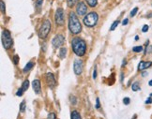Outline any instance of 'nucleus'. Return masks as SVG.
<instances>
[{
  "label": "nucleus",
  "instance_id": "nucleus-30",
  "mask_svg": "<svg viewBox=\"0 0 152 119\" xmlns=\"http://www.w3.org/2000/svg\"><path fill=\"white\" fill-rule=\"evenodd\" d=\"M101 108V104H100V99L97 98L96 99V109H100Z\"/></svg>",
  "mask_w": 152,
  "mask_h": 119
},
{
  "label": "nucleus",
  "instance_id": "nucleus-3",
  "mask_svg": "<svg viewBox=\"0 0 152 119\" xmlns=\"http://www.w3.org/2000/svg\"><path fill=\"white\" fill-rule=\"evenodd\" d=\"M98 20H99V15L97 12H94V11H92V12H89L88 14H86L84 18V23L85 26H87V27H93L97 25L98 23Z\"/></svg>",
  "mask_w": 152,
  "mask_h": 119
},
{
  "label": "nucleus",
  "instance_id": "nucleus-17",
  "mask_svg": "<svg viewBox=\"0 0 152 119\" xmlns=\"http://www.w3.org/2000/svg\"><path fill=\"white\" fill-rule=\"evenodd\" d=\"M86 2L88 4L90 7L94 8V7H96L97 4H98V0H86Z\"/></svg>",
  "mask_w": 152,
  "mask_h": 119
},
{
  "label": "nucleus",
  "instance_id": "nucleus-40",
  "mask_svg": "<svg viewBox=\"0 0 152 119\" xmlns=\"http://www.w3.org/2000/svg\"><path fill=\"white\" fill-rule=\"evenodd\" d=\"M139 39V37L138 36H135V40H138Z\"/></svg>",
  "mask_w": 152,
  "mask_h": 119
},
{
  "label": "nucleus",
  "instance_id": "nucleus-19",
  "mask_svg": "<svg viewBox=\"0 0 152 119\" xmlns=\"http://www.w3.org/2000/svg\"><path fill=\"white\" fill-rule=\"evenodd\" d=\"M20 112H26V100H23L22 103L20 104Z\"/></svg>",
  "mask_w": 152,
  "mask_h": 119
},
{
  "label": "nucleus",
  "instance_id": "nucleus-2",
  "mask_svg": "<svg viewBox=\"0 0 152 119\" xmlns=\"http://www.w3.org/2000/svg\"><path fill=\"white\" fill-rule=\"evenodd\" d=\"M69 29L72 34L77 35L82 30V26L80 21L78 20V17L76 16L74 12H71L69 16Z\"/></svg>",
  "mask_w": 152,
  "mask_h": 119
},
{
  "label": "nucleus",
  "instance_id": "nucleus-15",
  "mask_svg": "<svg viewBox=\"0 0 152 119\" xmlns=\"http://www.w3.org/2000/svg\"><path fill=\"white\" fill-rule=\"evenodd\" d=\"M66 53H67V48H65V47H62V48L60 49V51H59V53H58V55H59V57L61 59H63V58H65Z\"/></svg>",
  "mask_w": 152,
  "mask_h": 119
},
{
  "label": "nucleus",
  "instance_id": "nucleus-9",
  "mask_svg": "<svg viewBox=\"0 0 152 119\" xmlns=\"http://www.w3.org/2000/svg\"><path fill=\"white\" fill-rule=\"evenodd\" d=\"M86 12H87V7L86 6V4L83 1L79 2L77 6H76V13L78 14V16H84Z\"/></svg>",
  "mask_w": 152,
  "mask_h": 119
},
{
  "label": "nucleus",
  "instance_id": "nucleus-6",
  "mask_svg": "<svg viewBox=\"0 0 152 119\" xmlns=\"http://www.w3.org/2000/svg\"><path fill=\"white\" fill-rule=\"evenodd\" d=\"M55 22L56 26H63L65 23V14H64V10L61 8H58L56 11L55 15Z\"/></svg>",
  "mask_w": 152,
  "mask_h": 119
},
{
  "label": "nucleus",
  "instance_id": "nucleus-31",
  "mask_svg": "<svg viewBox=\"0 0 152 119\" xmlns=\"http://www.w3.org/2000/svg\"><path fill=\"white\" fill-rule=\"evenodd\" d=\"M130 102H131V100H130V99H129V98H125L123 99V103L125 105H129V104H130Z\"/></svg>",
  "mask_w": 152,
  "mask_h": 119
},
{
  "label": "nucleus",
  "instance_id": "nucleus-20",
  "mask_svg": "<svg viewBox=\"0 0 152 119\" xmlns=\"http://www.w3.org/2000/svg\"><path fill=\"white\" fill-rule=\"evenodd\" d=\"M132 51L134 53H140V52H142L143 51V46H135V47H133L132 48Z\"/></svg>",
  "mask_w": 152,
  "mask_h": 119
},
{
  "label": "nucleus",
  "instance_id": "nucleus-32",
  "mask_svg": "<svg viewBox=\"0 0 152 119\" xmlns=\"http://www.w3.org/2000/svg\"><path fill=\"white\" fill-rule=\"evenodd\" d=\"M148 28H149V26H148V25H145V26H143V28H142V31H143L144 33H145V32H148Z\"/></svg>",
  "mask_w": 152,
  "mask_h": 119
},
{
  "label": "nucleus",
  "instance_id": "nucleus-27",
  "mask_svg": "<svg viewBox=\"0 0 152 119\" xmlns=\"http://www.w3.org/2000/svg\"><path fill=\"white\" fill-rule=\"evenodd\" d=\"M42 3H43V0H37V1H36V7L38 9H39L40 7H42Z\"/></svg>",
  "mask_w": 152,
  "mask_h": 119
},
{
  "label": "nucleus",
  "instance_id": "nucleus-4",
  "mask_svg": "<svg viewBox=\"0 0 152 119\" xmlns=\"http://www.w3.org/2000/svg\"><path fill=\"white\" fill-rule=\"evenodd\" d=\"M51 31V22L49 20H44L42 23V26H40L39 30V39H44L47 38V36L49 35Z\"/></svg>",
  "mask_w": 152,
  "mask_h": 119
},
{
  "label": "nucleus",
  "instance_id": "nucleus-11",
  "mask_svg": "<svg viewBox=\"0 0 152 119\" xmlns=\"http://www.w3.org/2000/svg\"><path fill=\"white\" fill-rule=\"evenodd\" d=\"M32 87L33 90L36 94H39L42 91V85H40V81L39 79H36L32 82Z\"/></svg>",
  "mask_w": 152,
  "mask_h": 119
},
{
  "label": "nucleus",
  "instance_id": "nucleus-38",
  "mask_svg": "<svg viewBox=\"0 0 152 119\" xmlns=\"http://www.w3.org/2000/svg\"><path fill=\"white\" fill-rule=\"evenodd\" d=\"M148 85H149V86H152V80H150V81L148 82Z\"/></svg>",
  "mask_w": 152,
  "mask_h": 119
},
{
  "label": "nucleus",
  "instance_id": "nucleus-7",
  "mask_svg": "<svg viewBox=\"0 0 152 119\" xmlns=\"http://www.w3.org/2000/svg\"><path fill=\"white\" fill-rule=\"evenodd\" d=\"M65 42V37L61 34H57L55 36V38L52 40V45L54 46V48H59Z\"/></svg>",
  "mask_w": 152,
  "mask_h": 119
},
{
  "label": "nucleus",
  "instance_id": "nucleus-1",
  "mask_svg": "<svg viewBox=\"0 0 152 119\" xmlns=\"http://www.w3.org/2000/svg\"><path fill=\"white\" fill-rule=\"evenodd\" d=\"M72 47L74 53L78 56H83L86 52V42L81 38L75 37L72 40Z\"/></svg>",
  "mask_w": 152,
  "mask_h": 119
},
{
  "label": "nucleus",
  "instance_id": "nucleus-35",
  "mask_svg": "<svg viewBox=\"0 0 152 119\" xmlns=\"http://www.w3.org/2000/svg\"><path fill=\"white\" fill-rule=\"evenodd\" d=\"M128 23H129V19H128V18H126V19H124L123 22H122V25H123V26H127Z\"/></svg>",
  "mask_w": 152,
  "mask_h": 119
},
{
  "label": "nucleus",
  "instance_id": "nucleus-26",
  "mask_svg": "<svg viewBox=\"0 0 152 119\" xmlns=\"http://www.w3.org/2000/svg\"><path fill=\"white\" fill-rule=\"evenodd\" d=\"M24 90L22 89V87L20 88V89H18V91L16 92V96H18V97H21V96H23V94H24Z\"/></svg>",
  "mask_w": 152,
  "mask_h": 119
},
{
  "label": "nucleus",
  "instance_id": "nucleus-34",
  "mask_svg": "<svg viewBox=\"0 0 152 119\" xmlns=\"http://www.w3.org/2000/svg\"><path fill=\"white\" fill-rule=\"evenodd\" d=\"M97 78V69H96V68L94 69V71H93V79H96Z\"/></svg>",
  "mask_w": 152,
  "mask_h": 119
},
{
  "label": "nucleus",
  "instance_id": "nucleus-12",
  "mask_svg": "<svg viewBox=\"0 0 152 119\" xmlns=\"http://www.w3.org/2000/svg\"><path fill=\"white\" fill-rule=\"evenodd\" d=\"M151 66H152L151 61H141L138 65V70H140V71L145 70L147 69L150 68Z\"/></svg>",
  "mask_w": 152,
  "mask_h": 119
},
{
  "label": "nucleus",
  "instance_id": "nucleus-21",
  "mask_svg": "<svg viewBox=\"0 0 152 119\" xmlns=\"http://www.w3.org/2000/svg\"><path fill=\"white\" fill-rule=\"evenodd\" d=\"M77 1H78V0H68L67 3H68V6H69V8H72L73 6H74L76 3H77Z\"/></svg>",
  "mask_w": 152,
  "mask_h": 119
},
{
  "label": "nucleus",
  "instance_id": "nucleus-39",
  "mask_svg": "<svg viewBox=\"0 0 152 119\" xmlns=\"http://www.w3.org/2000/svg\"><path fill=\"white\" fill-rule=\"evenodd\" d=\"M121 81H123V73H121Z\"/></svg>",
  "mask_w": 152,
  "mask_h": 119
},
{
  "label": "nucleus",
  "instance_id": "nucleus-23",
  "mask_svg": "<svg viewBox=\"0 0 152 119\" xmlns=\"http://www.w3.org/2000/svg\"><path fill=\"white\" fill-rule=\"evenodd\" d=\"M69 100H71V102L73 105H76V103H77V99H76L74 96H71V98H69Z\"/></svg>",
  "mask_w": 152,
  "mask_h": 119
},
{
  "label": "nucleus",
  "instance_id": "nucleus-33",
  "mask_svg": "<svg viewBox=\"0 0 152 119\" xmlns=\"http://www.w3.org/2000/svg\"><path fill=\"white\" fill-rule=\"evenodd\" d=\"M145 104H151V103H152V99H151V98H148V99L145 101Z\"/></svg>",
  "mask_w": 152,
  "mask_h": 119
},
{
  "label": "nucleus",
  "instance_id": "nucleus-24",
  "mask_svg": "<svg viewBox=\"0 0 152 119\" xmlns=\"http://www.w3.org/2000/svg\"><path fill=\"white\" fill-rule=\"evenodd\" d=\"M47 119H56V115L55 112H50L47 116Z\"/></svg>",
  "mask_w": 152,
  "mask_h": 119
},
{
  "label": "nucleus",
  "instance_id": "nucleus-13",
  "mask_svg": "<svg viewBox=\"0 0 152 119\" xmlns=\"http://www.w3.org/2000/svg\"><path fill=\"white\" fill-rule=\"evenodd\" d=\"M71 119H82L81 115L77 111H72L71 112Z\"/></svg>",
  "mask_w": 152,
  "mask_h": 119
},
{
  "label": "nucleus",
  "instance_id": "nucleus-41",
  "mask_svg": "<svg viewBox=\"0 0 152 119\" xmlns=\"http://www.w3.org/2000/svg\"><path fill=\"white\" fill-rule=\"evenodd\" d=\"M150 97H152V93H151V94H150Z\"/></svg>",
  "mask_w": 152,
  "mask_h": 119
},
{
  "label": "nucleus",
  "instance_id": "nucleus-36",
  "mask_svg": "<svg viewBox=\"0 0 152 119\" xmlns=\"http://www.w3.org/2000/svg\"><path fill=\"white\" fill-rule=\"evenodd\" d=\"M126 64H127V59L125 58V59H123V63H122V67H124Z\"/></svg>",
  "mask_w": 152,
  "mask_h": 119
},
{
  "label": "nucleus",
  "instance_id": "nucleus-25",
  "mask_svg": "<svg viewBox=\"0 0 152 119\" xmlns=\"http://www.w3.org/2000/svg\"><path fill=\"white\" fill-rule=\"evenodd\" d=\"M137 11H138V8H137V7H136V8H134V9L131 11V16H132V17H134V16L136 15Z\"/></svg>",
  "mask_w": 152,
  "mask_h": 119
},
{
  "label": "nucleus",
  "instance_id": "nucleus-8",
  "mask_svg": "<svg viewBox=\"0 0 152 119\" xmlns=\"http://www.w3.org/2000/svg\"><path fill=\"white\" fill-rule=\"evenodd\" d=\"M83 69H84V63L80 59H76L74 60L73 63V70H74V73L76 75H80L83 72Z\"/></svg>",
  "mask_w": 152,
  "mask_h": 119
},
{
  "label": "nucleus",
  "instance_id": "nucleus-10",
  "mask_svg": "<svg viewBox=\"0 0 152 119\" xmlns=\"http://www.w3.org/2000/svg\"><path fill=\"white\" fill-rule=\"evenodd\" d=\"M46 82H47V85L50 88H54L56 85V81L54 74L51 72H48L46 74Z\"/></svg>",
  "mask_w": 152,
  "mask_h": 119
},
{
  "label": "nucleus",
  "instance_id": "nucleus-37",
  "mask_svg": "<svg viewBox=\"0 0 152 119\" xmlns=\"http://www.w3.org/2000/svg\"><path fill=\"white\" fill-rule=\"evenodd\" d=\"M147 75H148V72H147V71H143V72H142V76H143V77H145Z\"/></svg>",
  "mask_w": 152,
  "mask_h": 119
},
{
  "label": "nucleus",
  "instance_id": "nucleus-22",
  "mask_svg": "<svg viewBox=\"0 0 152 119\" xmlns=\"http://www.w3.org/2000/svg\"><path fill=\"white\" fill-rule=\"evenodd\" d=\"M118 23H119V21H118H118H115V22L113 23L112 26L110 27V31H113V30H115V27L118 26Z\"/></svg>",
  "mask_w": 152,
  "mask_h": 119
},
{
  "label": "nucleus",
  "instance_id": "nucleus-14",
  "mask_svg": "<svg viewBox=\"0 0 152 119\" xmlns=\"http://www.w3.org/2000/svg\"><path fill=\"white\" fill-rule=\"evenodd\" d=\"M34 67V63L33 62H28L26 65V67L24 68V69H23V71H24L25 73H26L27 71H29L31 69H33Z\"/></svg>",
  "mask_w": 152,
  "mask_h": 119
},
{
  "label": "nucleus",
  "instance_id": "nucleus-29",
  "mask_svg": "<svg viewBox=\"0 0 152 119\" xmlns=\"http://www.w3.org/2000/svg\"><path fill=\"white\" fill-rule=\"evenodd\" d=\"M18 62H19V56L16 55L13 56V63L15 65H17V64H18Z\"/></svg>",
  "mask_w": 152,
  "mask_h": 119
},
{
  "label": "nucleus",
  "instance_id": "nucleus-16",
  "mask_svg": "<svg viewBox=\"0 0 152 119\" xmlns=\"http://www.w3.org/2000/svg\"><path fill=\"white\" fill-rule=\"evenodd\" d=\"M132 91L134 92H136V91H139L140 89V85H139V82H133L132 85Z\"/></svg>",
  "mask_w": 152,
  "mask_h": 119
},
{
  "label": "nucleus",
  "instance_id": "nucleus-18",
  "mask_svg": "<svg viewBox=\"0 0 152 119\" xmlns=\"http://www.w3.org/2000/svg\"><path fill=\"white\" fill-rule=\"evenodd\" d=\"M28 87H29V81H28V80H26L24 82H23L22 89H23L24 91H26L27 89H28Z\"/></svg>",
  "mask_w": 152,
  "mask_h": 119
},
{
  "label": "nucleus",
  "instance_id": "nucleus-28",
  "mask_svg": "<svg viewBox=\"0 0 152 119\" xmlns=\"http://www.w3.org/2000/svg\"><path fill=\"white\" fill-rule=\"evenodd\" d=\"M0 9H1V12L2 13H4V11H5V4H4V2L2 1H0Z\"/></svg>",
  "mask_w": 152,
  "mask_h": 119
},
{
  "label": "nucleus",
  "instance_id": "nucleus-5",
  "mask_svg": "<svg viewBox=\"0 0 152 119\" xmlns=\"http://www.w3.org/2000/svg\"><path fill=\"white\" fill-rule=\"evenodd\" d=\"M2 44L5 49H10L13 44V39L11 38V34L7 29H4L2 32Z\"/></svg>",
  "mask_w": 152,
  "mask_h": 119
}]
</instances>
